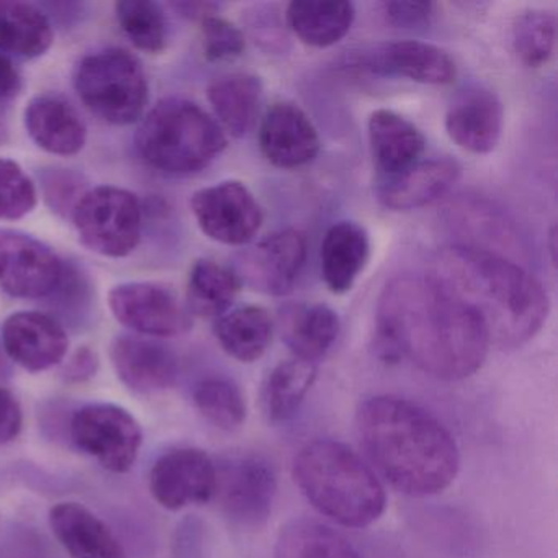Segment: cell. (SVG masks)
<instances>
[{"label":"cell","instance_id":"6da1fadb","mask_svg":"<svg viewBox=\"0 0 558 558\" xmlns=\"http://www.w3.org/2000/svg\"><path fill=\"white\" fill-rule=\"evenodd\" d=\"M489 345L482 318L430 274L397 277L381 292L374 349L387 364L410 361L437 380H463L482 368Z\"/></svg>","mask_w":558,"mask_h":558},{"label":"cell","instance_id":"7a4b0ae2","mask_svg":"<svg viewBox=\"0 0 558 558\" xmlns=\"http://www.w3.org/2000/svg\"><path fill=\"white\" fill-rule=\"evenodd\" d=\"M355 427L372 470L403 495H439L459 475L456 437L414 401L395 395L367 398Z\"/></svg>","mask_w":558,"mask_h":558},{"label":"cell","instance_id":"3957f363","mask_svg":"<svg viewBox=\"0 0 558 558\" xmlns=\"http://www.w3.org/2000/svg\"><path fill=\"white\" fill-rule=\"evenodd\" d=\"M430 276L482 318L499 349L531 341L550 312L547 290L532 274L480 247H444Z\"/></svg>","mask_w":558,"mask_h":558},{"label":"cell","instance_id":"277c9868","mask_svg":"<svg viewBox=\"0 0 558 558\" xmlns=\"http://www.w3.org/2000/svg\"><path fill=\"white\" fill-rule=\"evenodd\" d=\"M292 475L310 505L342 527H368L387 508V493L377 473L339 440L305 444L293 459Z\"/></svg>","mask_w":558,"mask_h":558},{"label":"cell","instance_id":"5b68a950","mask_svg":"<svg viewBox=\"0 0 558 558\" xmlns=\"http://www.w3.org/2000/svg\"><path fill=\"white\" fill-rule=\"evenodd\" d=\"M135 142L149 168L187 175L208 168L225 151L228 140L217 120L197 104L169 97L140 120Z\"/></svg>","mask_w":558,"mask_h":558},{"label":"cell","instance_id":"8992f818","mask_svg":"<svg viewBox=\"0 0 558 558\" xmlns=\"http://www.w3.org/2000/svg\"><path fill=\"white\" fill-rule=\"evenodd\" d=\"M74 89L90 113L117 126L140 122L149 100L142 61L120 48L83 58L74 71Z\"/></svg>","mask_w":558,"mask_h":558},{"label":"cell","instance_id":"52a82bcc","mask_svg":"<svg viewBox=\"0 0 558 558\" xmlns=\"http://www.w3.org/2000/svg\"><path fill=\"white\" fill-rule=\"evenodd\" d=\"M71 217L83 246L99 256L112 259L130 256L142 240V204L126 189L113 185L89 189Z\"/></svg>","mask_w":558,"mask_h":558},{"label":"cell","instance_id":"ba28073f","mask_svg":"<svg viewBox=\"0 0 558 558\" xmlns=\"http://www.w3.org/2000/svg\"><path fill=\"white\" fill-rule=\"evenodd\" d=\"M277 472L267 457L256 452L228 457L217 465L218 499L225 514L247 529H259L272 512Z\"/></svg>","mask_w":558,"mask_h":558},{"label":"cell","instance_id":"9c48e42d","mask_svg":"<svg viewBox=\"0 0 558 558\" xmlns=\"http://www.w3.org/2000/svg\"><path fill=\"white\" fill-rule=\"evenodd\" d=\"M71 437L77 449L113 473L132 470L143 446L142 426L135 416L110 403L89 404L77 411L71 421Z\"/></svg>","mask_w":558,"mask_h":558},{"label":"cell","instance_id":"30bf717a","mask_svg":"<svg viewBox=\"0 0 558 558\" xmlns=\"http://www.w3.org/2000/svg\"><path fill=\"white\" fill-rule=\"evenodd\" d=\"M109 306L117 322L138 336L174 338L192 328L187 306L161 283H120L110 290Z\"/></svg>","mask_w":558,"mask_h":558},{"label":"cell","instance_id":"8fae6325","mask_svg":"<svg viewBox=\"0 0 558 558\" xmlns=\"http://www.w3.org/2000/svg\"><path fill=\"white\" fill-rule=\"evenodd\" d=\"M191 207L201 230L227 246L250 243L263 227V208L240 181H225L195 192Z\"/></svg>","mask_w":558,"mask_h":558},{"label":"cell","instance_id":"7c38bea8","mask_svg":"<svg viewBox=\"0 0 558 558\" xmlns=\"http://www.w3.org/2000/svg\"><path fill=\"white\" fill-rule=\"evenodd\" d=\"M64 260L17 230H0V289L15 299H47L60 286Z\"/></svg>","mask_w":558,"mask_h":558},{"label":"cell","instance_id":"4fadbf2b","mask_svg":"<svg viewBox=\"0 0 558 558\" xmlns=\"http://www.w3.org/2000/svg\"><path fill=\"white\" fill-rule=\"evenodd\" d=\"M308 243L295 228L276 231L238 260L236 276L256 292L283 296L292 292L305 269Z\"/></svg>","mask_w":558,"mask_h":558},{"label":"cell","instance_id":"5bb4252c","mask_svg":"<svg viewBox=\"0 0 558 558\" xmlns=\"http://www.w3.org/2000/svg\"><path fill=\"white\" fill-rule=\"evenodd\" d=\"M217 488V465L201 449H175L165 453L149 473L153 498L169 511L211 501Z\"/></svg>","mask_w":558,"mask_h":558},{"label":"cell","instance_id":"9a60e30c","mask_svg":"<svg viewBox=\"0 0 558 558\" xmlns=\"http://www.w3.org/2000/svg\"><path fill=\"white\" fill-rule=\"evenodd\" d=\"M2 348L15 364L38 374L64 361L70 339L54 316L41 312H17L12 313L2 326Z\"/></svg>","mask_w":558,"mask_h":558},{"label":"cell","instance_id":"2e32d148","mask_svg":"<svg viewBox=\"0 0 558 558\" xmlns=\"http://www.w3.org/2000/svg\"><path fill=\"white\" fill-rule=\"evenodd\" d=\"M264 158L279 169H299L318 156L322 142L310 117L295 104L270 107L259 126Z\"/></svg>","mask_w":558,"mask_h":558},{"label":"cell","instance_id":"e0dca14e","mask_svg":"<svg viewBox=\"0 0 558 558\" xmlns=\"http://www.w3.org/2000/svg\"><path fill=\"white\" fill-rule=\"evenodd\" d=\"M446 130L459 148L473 155H488L501 138V100L482 86L460 90L447 109Z\"/></svg>","mask_w":558,"mask_h":558},{"label":"cell","instance_id":"ac0fdd59","mask_svg":"<svg viewBox=\"0 0 558 558\" xmlns=\"http://www.w3.org/2000/svg\"><path fill=\"white\" fill-rule=\"evenodd\" d=\"M110 359L120 380L138 393L168 390L179 377L174 352L145 336H119L110 348Z\"/></svg>","mask_w":558,"mask_h":558},{"label":"cell","instance_id":"d6986e66","mask_svg":"<svg viewBox=\"0 0 558 558\" xmlns=\"http://www.w3.org/2000/svg\"><path fill=\"white\" fill-rule=\"evenodd\" d=\"M460 172L459 162L450 158L420 159L398 174L378 179L377 198L393 211L417 210L442 198Z\"/></svg>","mask_w":558,"mask_h":558},{"label":"cell","instance_id":"ffe728a7","mask_svg":"<svg viewBox=\"0 0 558 558\" xmlns=\"http://www.w3.org/2000/svg\"><path fill=\"white\" fill-rule=\"evenodd\" d=\"M359 64L378 76L407 77L427 86H447L457 77L456 61L447 51L416 40L381 45Z\"/></svg>","mask_w":558,"mask_h":558},{"label":"cell","instance_id":"44dd1931","mask_svg":"<svg viewBox=\"0 0 558 558\" xmlns=\"http://www.w3.org/2000/svg\"><path fill=\"white\" fill-rule=\"evenodd\" d=\"M25 129L50 155L74 156L87 142V126L77 110L58 94H40L25 107Z\"/></svg>","mask_w":558,"mask_h":558},{"label":"cell","instance_id":"7402d4cb","mask_svg":"<svg viewBox=\"0 0 558 558\" xmlns=\"http://www.w3.org/2000/svg\"><path fill=\"white\" fill-rule=\"evenodd\" d=\"M50 524L71 558H126L106 522L80 502H58L51 508Z\"/></svg>","mask_w":558,"mask_h":558},{"label":"cell","instance_id":"603a6c76","mask_svg":"<svg viewBox=\"0 0 558 558\" xmlns=\"http://www.w3.org/2000/svg\"><path fill=\"white\" fill-rule=\"evenodd\" d=\"M372 158L380 178L398 174L420 161L426 140L414 123L391 110H375L368 119Z\"/></svg>","mask_w":558,"mask_h":558},{"label":"cell","instance_id":"cb8c5ba5","mask_svg":"<svg viewBox=\"0 0 558 558\" xmlns=\"http://www.w3.org/2000/svg\"><path fill=\"white\" fill-rule=\"evenodd\" d=\"M371 238L355 221H339L326 233L322 246V272L326 286L336 295L348 293L367 266Z\"/></svg>","mask_w":558,"mask_h":558},{"label":"cell","instance_id":"d4e9b609","mask_svg":"<svg viewBox=\"0 0 558 558\" xmlns=\"http://www.w3.org/2000/svg\"><path fill=\"white\" fill-rule=\"evenodd\" d=\"M207 96L225 135L243 138L259 113L263 83L254 74H227L210 84Z\"/></svg>","mask_w":558,"mask_h":558},{"label":"cell","instance_id":"484cf974","mask_svg":"<svg viewBox=\"0 0 558 558\" xmlns=\"http://www.w3.org/2000/svg\"><path fill=\"white\" fill-rule=\"evenodd\" d=\"M354 19V4L344 0H295L287 9L290 31L313 48L339 44L351 31Z\"/></svg>","mask_w":558,"mask_h":558},{"label":"cell","instance_id":"4316f807","mask_svg":"<svg viewBox=\"0 0 558 558\" xmlns=\"http://www.w3.org/2000/svg\"><path fill=\"white\" fill-rule=\"evenodd\" d=\"M53 38V25L37 5L0 0V53L35 60L50 50Z\"/></svg>","mask_w":558,"mask_h":558},{"label":"cell","instance_id":"83f0119b","mask_svg":"<svg viewBox=\"0 0 558 558\" xmlns=\"http://www.w3.org/2000/svg\"><path fill=\"white\" fill-rule=\"evenodd\" d=\"M339 331L338 313L325 303L295 306L283 315V341L296 359L313 364L331 351Z\"/></svg>","mask_w":558,"mask_h":558},{"label":"cell","instance_id":"f1b7e54d","mask_svg":"<svg viewBox=\"0 0 558 558\" xmlns=\"http://www.w3.org/2000/svg\"><path fill=\"white\" fill-rule=\"evenodd\" d=\"M215 338L230 357L243 364L259 361L272 342L274 322L263 306L231 310L215 322Z\"/></svg>","mask_w":558,"mask_h":558},{"label":"cell","instance_id":"f546056e","mask_svg":"<svg viewBox=\"0 0 558 558\" xmlns=\"http://www.w3.org/2000/svg\"><path fill=\"white\" fill-rule=\"evenodd\" d=\"M316 372L313 362L296 357L270 371L260 390V403L270 423H287L295 416L315 384Z\"/></svg>","mask_w":558,"mask_h":558},{"label":"cell","instance_id":"4dcf8cb0","mask_svg":"<svg viewBox=\"0 0 558 558\" xmlns=\"http://www.w3.org/2000/svg\"><path fill=\"white\" fill-rule=\"evenodd\" d=\"M240 277L231 267L211 259H198L187 282V310L202 318H220L230 312L240 293Z\"/></svg>","mask_w":558,"mask_h":558},{"label":"cell","instance_id":"1f68e13d","mask_svg":"<svg viewBox=\"0 0 558 558\" xmlns=\"http://www.w3.org/2000/svg\"><path fill=\"white\" fill-rule=\"evenodd\" d=\"M274 558H362V555L329 525L315 519H295L280 531Z\"/></svg>","mask_w":558,"mask_h":558},{"label":"cell","instance_id":"d6a6232c","mask_svg":"<svg viewBox=\"0 0 558 558\" xmlns=\"http://www.w3.org/2000/svg\"><path fill=\"white\" fill-rule=\"evenodd\" d=\"M194 403L198 413L221 430L243 426L247 416L243 391L230 378L208 377L194 388Z\"/></svg>","mask_w":558,"mask_h":558},{"label":"cell","instance_id":"836d02e7","mask_svg":"<svg viewBox=\"0 0 558 558\" xmlns=\"http://www.w3.org/2000/svg\"><path fill=\"white\" fill-rule=\"evenodd\" d=\"M120 28L138 50L161 53L168 44V22L161 5L149 0H123L116 4Z\"/></svg>","mask_w":558,"mask_h":558},{"label":"cell","instance_id":"e575fe53","mask_svg":"<svg viewBox=\"0 0 558 558\" xmlns=\"http://www.w3.org/2000/svg\"><path fill=\"white\" fill-rule=\"evenodd\" d=\"M557 19L545 11H527L515 19L512 45L521 63L527 68L545 66L554 57Z\"/></svg>","mask_w":558,"mask_h":558},{"label":"cell","instance_id":"d590c367","mask_svg":"<svg viewBox=\"0 0 558 558\" xmlns=\"http://www.w3.org/2000/svg\"><path fill=\"white\" fill-rule=\"evenodd\" d=\"M37 204V185L21 165L0 158V220H22L35 210Z\"/></svg>","mask_w":558,"mask_h":558},{"label":"cell","instance_id":"8d00e7d4","mask_svg":"<svg viewBox=\"0 0 558 558\" xmlns=\"http://www.w3.org/2000/svg\"><path fill=\"white\" fill-rule=\"evenodd\" d=\"M201 25L204 54L210 63L233 61L244 53L246 40L243 32L227 19L214 15L205 19Z\"/></svg>","mask_w":558,"mask_h":558},{"label":"cell","instance_id":"74e56055","mask_svg":"<svg viewBox=\"0 0 558 558\" xmlns=\"http://www.w3.org/2000/svg\"><path fill=\"white\" fill-rule=\"evenodd\" d=\"M40 179L45 201L61 215H73L77 202L87 192L83 175L74 174L70 169H47Z\"/></svg>","mask_w":558,"mask_h":558},{"label":"cell","instance_id":"f35d334b","mask_svg":"<svg viewBox=\"0 0 558 558\" xmlns=\"http://www.w3.org/2000/svg\"><path fill=\"white\" fill-rule=\"evenodd\" d=\"M436 5L433 2H410V0H395L385 2L384 14L388 24L398 28H420L429 25L433 21Z\"/></svg>","mask_w":558,"mask_h":558},{"label":"cell","instance_id":"ab89813d","mask_svg":"<svg viewBox=\"0 0 558 558\" xmlns=\"http://www.w3.org/2000/svg\"><path fill=\"white\" fill-rule=\"evenodd\" d=\"M24 424V413L17 398L8 388L0 387V446L17 439Z\"/></svg>","mask_w":558,"mask_h":558},{"label":"cell","instance_id":"60d3db41","mask_svg":"<svg viewBox=\"0 0 558 558\" xmlns=\"http://www.w3.org/2000/svg\"><path fill=\"white\" fill-rule=\"evenodd\" d=\"M97 368H99V359H97L96 352L90 351L89 348H81L68 361L66 367H64V378L73 384H80V381L93 378Z\"/></svg>","mask_w":558,"mask_h":558},{"label":"cell","instance_id":"b9f144b4","mask_svg":"<svg viewBox=\"0 0 558 558\" xmlns=\"http://www.w3.org/2000/svg\"><path fill=\"white\" fill-rule=\"evenodd\" d=\"M21 89V73L8 54L0 53V100L14 99Z\"/></svg>","mask_w":558,"mask_h":558},{"label":"cell","instance_id":"7bdbcfd3","mask_svg":"<svg viewBox=\"0 0 558 558\" xmlns=\"http://www.w3.org/2000/svg\"><path fill=\"white\" fill-rule=\"evenodd\" d=\"M174 9L182 17L189 19V21L201 22L202 24L205 19L218 15L220 5L214 4V2H179V4H174Z\"/></svg>","mask_w":558,"mask_h":558},{"label":"cell","instance_id":"ee69618b","mask_svg":"<svg viewBox=\"0 0 558 558\" xmlns=\"http://www.w3.org/2000/svg\"><path fill=\"white\" fill-rule=\"evenodd\" d=\"M5 135H8V129H5L4 120L0 117V142H4Z\"/></svg>","mask_w":558,"mask_h":558},{"label":"cell","instance_id":"f6af8a7d","mask_svg":"<svg viewBox=\"0 0 558 558\" xmlns=\"http://www.w3.org/2000/svg\"><path fill=\"white\" fill-rule=\"evenodd\" d=\"M4 371V359L0 357V372Z\"/></svg>","mask_w":558,"mask_h":558}]
</instances>
